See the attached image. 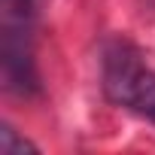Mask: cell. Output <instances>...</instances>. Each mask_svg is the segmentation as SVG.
Wrapping results in <instances>:
<instances>
[{
  "label": "cell",
  "mask_w": 155,
  "mask_h": 155,
  "mask_svg": "<svg viewBox=\"0 0 155 155\" xmlns=\"http://www.w3.org/2000/svg\"><path fill=\"white\" fill-rule=\"evenodd\" d=\"M101 79H104V94L116 107L155 125V70L146 67L128 43L107 46Z\"/></svg>",
  "instance_id": "1"
},
{
  "label": "cell",
  "mask_w": 155,
  "mask_h": 155,
  "mask_svg": "<svg viewBox=\"0 0 155 155\" xmlns=\"http://www.w3.org/2000/svg\"><path fill=\"white\" fill-rule=\"evenodd\" d=\"M34 6L37 0H3V79L15 94H34L40 88L31 40Z\"/></svg>",
  "instance_id": "2"
},
{
  "label": "cell",
  "mask_w": 155,
  "mask_h": 155,
  "mask_svg": "<svg viewBox=\"0 0 155 155\" xmlns=\"http://www.w3.org/2000/svg\"><path fill=\"white\" fill-rule=\"evenodd\" d=\"M34 149H37L34 143H28L9 125H3V131H0V155H25V152H34Z\"/></svg>",
  "instance_id": "3"
}]
</instances>
